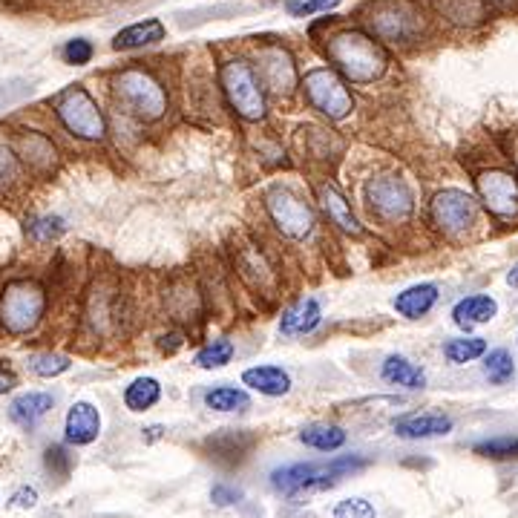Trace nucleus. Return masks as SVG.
I'll use <instances>...</instances> for the list:
<instances>
[{
    "label": "nucleus",
    "mask_w": 518,
    "mask_h": 518,
    "mask_svg": "<svg viewBox=\"0 0 518 518\" xmlns=\"http://www.w3.org/2000/svg\"><path fill=\"white\" fill-rule=\"evenodd\" d=\"M331 64L343 72V78H349L352 84H375L377 78H383V72L389 67V58L375 38L346 29L329 38L326 44Z\"/></svg>",
    "instance_id": "f257e3e1"
},
{
    "label": "nucleus",
    "mask_w": 518,
    "mask_h": 518,
    "mask_svg": "<svg viewBox=\"0 0 518 518\" xmlns=\"http://www.w3.org/2000/svg\"><path fill=\"white\" fill-rule=\"evenodd\" d=\"M369 461L363 455H340V458H331L329 464H288V467H277L271 472V487L280 490L283 495H297L303 493H320V490H329L334 484H340L346 475L366 470Z\"/></svg>",
    "instance_id": "f03ea898"
},
{
    "label": "nucleus",
    "mask_w": 518,
    "mask_h": 518,
    "mask_svg": "<svg viewBox=\"0 0 518 518\" xmlns=\"http://www.w3.org/2000/svg\"><path fill=\"white\" fill-rule=\"evenodd\" d=\"M113 98L127 116L139 121H159L167 113V93L147 70L127 67L113 78Z\"/></svg>",
    "instance_id": "7ed1b4c3"
},
{
    "label": "nucleus",
    "mask_w": 518,
    "mask_h": 518,
    "mask_svg": "<svg viewBox=\"0 0 518 518\" xmlns=\"http://www.w3.org/2000/svg\"><path fill=\"white\" fill-rule=\"evenodd\" d=\"M47 311V294L32 280H15L0 294V326L9 334H29L38 329Z\"/></svg>",
    "instance_id": "20e7f679"
},
{
    "label": "nucleus",
    "mask_w": 518,
    "mask_h": 518,
    "mask_svg": "<svg viewBox=\"0 0 518 518\" xmlns=\"http://www.w3.org/2000/svg\"><path fill=\"white\" fill-rule=\"evenodd\" d=\"M219 81H222L225 98L234 107L236 116L245 118V121L265 118V90L259 84L257 70L248 61H242V58L225 61L222 72H219Z\"/></svg>",
    "instance_id": "39448f33"
},
{
    "label": "nucleus",
    "mask_w": 518,
    "mask_h": 518,
    "mask_svg": "<svg viewBox=\"0 0 518 518\" xmlns=\"http://www.w3.org/2000/svg\"><path fill=\"white\" fill-rule=\"evenodd\" d=\"M366 15H369L366 26L380 41H392V44H409L424 29L421 12L409 0H375L369 3Z\"/></svg>",
    "instance_id": "423d86ee"
},
{
    "label": "nucleus",
    "mask_w": 518,
    "mask_h": 518,
    "mask_svg": "<svg viewBox=\"0 0 518 518\" xmlns=\"http://www.w3.org/2000/svg\"><path fill=\"white\" fill-rule=\"evenodd\" d=\"M58 121L70 130L75 139L84 142H101L107 133V121L101 116L95 98L84 87H70L55 98Z\"/></svg>",
    "instance_id": "0eeeda50"
},
{
    "label": "nucleus",
    "mask_w": 518,
    "mask_h": 518,
    "mask_svg": "<svg viewBox=\"0 0 518 518\" xmlns=\"http://www.w3.org/2000/svg\"><path fill=\"white\" fill-rule=\"evenodd\" d=\"M303 90H306L308 104L331 121H340L354 110L352 93L346 90L343 78L337 72H331L329 67L308 70L303 78Z\"/></svg>",
    "instance_id": "6e6552de"
},
{
    "label": "nucleus",
    "mask_w": 518,
    "mask_h": 518,
    "mask_svg": "<svg viewBox=\"0 0 518 518\" xmlns=\"http://www.w3.org/2000/svg\"><path fill=\"white\" fill-rule=\"evenodd\" d=\"M265 211L277 231L288 239H306L314 231V211L285 185H274L265 193Z\"/></svg>",
    "instance_id": "1a4fd4ad"
},
{
    "label": "nucleus",
    "mask_w": 518,
    "mask_h": 518,
    "mask_svg": "<svg viewBox=\"0 0 518 518\" xmlns=\"http://www.w3.org/2000/svg\"><path fill=\"white\" fill-rule=\"evenodd\" d=\"M429 219L444 236H461L470 231L478 219V202L467 190L444 188L432 196Z\"/></svg>",
    "instance_id": "9d476101"
},
{
    "label": "nucleus",
    "mask_w": 518,
    "mask_h": 518,
    "mask_svg": "<svg viewBox=\"0 0 518 518\" xmlns=\"http://www.w3.org/2000/svg\"><path fill=\"white\" fill-rule=\"evenodd\" d=\"M475 188L481 196V205L501 222H516L518 219V173L516 170H501L490 167L475 176Z\"/></svg>",
    "instance_id": "9b49d317"
},
{
    "label": "nucleus",
    "mask_w": 518,
    "mask_h": 518,
    "mask_svg": "<svg viewBox=\"0 0 518 518\" xmlns=\"http://www.w3.org/2000/svg\"><path fill=\"white\" fill-rule=\"evenodd\" d=\"M366 199H369V208H372L377 219L392 222V225L406 222L415 211L412 188L403 182L401 176H392V173L375 176L366 188Z\"/></svg>",
    "instance_id": "f8f14e48"
},
{
    "label": "nucleus",
    "mask_w": 518,
    "mask_h": 518,
    "mask_svg": "<svg viewBox=\"0 0 518 518\" xmlns=\"http://www.w3.org/2000/svg\"><path fill=\"white\" fill-rule=\"evenodd\" d=\"M254 447H257V435L248 429H222V432H213L211 438H205V444H202L205 455L225 470L242 467L248 461V455L254 452Z\"/></svg>",
    "instance_id": "ddd939ff"
},
{
    "label": "nucleus",
    "mask_w": 518,
    "mask_h": 518,
    "mask_svg": "<svg viewBox=\"0 0 518 518\" xmlns=\"http://www.w3.org/2000/svg\"><path fill=\"white\" fill-rule=\"evenodd\" d=\"M257 75L262 90L274 95H291L297 87V67L283 47H265L257 55Z\"/></svg>",
    "instance_id": "4468645a"
},
{
    "label": "nucleus",
    "mask_w": 518,
    "mask_h": 518,
    "mask_svg": "<svg viewBox=\"0 0 518 518\" xmlns=\"http://www.w3.org/2000/svg\"><path fill=\"white\" fill-rule=\"evenodd\" d=\"M15 156L24 162L35 176H49L58 167V147L49 136L38 130H21L15 136Z\"/></svg>",
    "instance_id": "2eb2a0df"
},
{
    "label": "nucleus",
    "mask_w": 518,
    "mask_h": 518,
    "mask_svg": "<svg viewBox=\"0 0 518 518\" xmlns=\"http://www.w3.org/2000/svg\"><path fill=\"white\" fill-rule=\"evenodd\" d=\"M452 418L444 412H412L395 421V435L403 441H426L452 432Z\"/></svg>",
    "instance_id": "dca6fc26"
},
{
    "label": "nucleus",
    "mask_w": 518,
    "mask_h": 518,
    "mask_svg": "<svg viewBox=\"0 0 518 518\" xmlns=\"http://www.w3.org/2000/svg\"><path fill=\"white\" fill-rule=\"evenodd\" d=\"M98 435H101V412L90 401L72 403V409L67 412V421H64L67 444L87 447V444L98 441Z\"/></svg>",
    "instance_id": "f3484780"
},
{
    "label": "nucleus",
    "mask_w": 518,
    "mask_h": 518,
    "mask_svg": "<svg viewBox=\"0 0 518 518\" xmlns=\"http://www.w3.org/2000/svg\"><path fill=\"white\" fill-rule=\"evenodd\" d=\"M236 265L242 280L251 285L254 291H274L277 285V274L271 268V262L265 259V254L259 251L257 245H242L236 254Z\"/></svg>",
    "instance_id": "a211bd4d"
},
{
    "label": "nucleus",
    "mask_w": 518,
    "mask_h": 518,
    "mask_svg": "<svg viewBox=\"0 0 518 518\" xmlns=\"http://www.w3.org/2000/svg\"><path fill=\"white\" fill-rule=\"evenodd\" d=\"M317 196H320V205H323V211L329 216L331 222L343 231V234H352L357 236L363 228H360V222H357V216L352 211V202L340 193L337 185H320L317 190Z\"/></svg>",
    "instance_id": "6ab92c4d"
},
{
    "label": "nucleus",
    "mask_w": 518,
    "mask_h": 518,
    "mask_svg": "<svg viewBox=\"0 0 518 518\" xmlns=\"http://www.w3.org/2000/svg\"><path fill=\"white\" fill-rule=\"evenodd\" d=\"M495 314H498V303L487 294H470L464 300H458L452 308V323L458 329H475V326H484L490 323Z\"/></svg>",
    "instance_id": "aec40b11"
},
{
    "label": "nucleus",
    "mask_w": 518,
    "mask_h": 518,
    "mask_svg": "<svg viewBox=\"0 0 518 518\" xmlns=\"http://www.w3.org/2000/svg\"><path fill=\"white\" fill-rule=\"evenodd\" d=\"M52 403L55 401H52L49 392H24V395H18L15 401L9 403V418H12V424L35 429L49 415Z\"/></svg>",
    "instance_id": "412c9836"
},
{
    "label": "nucleus",
    "mask_w": 518,
    "mask_h": 518,
    "mask_svg": "<svg viewBox=\"0 0 518 518\" xmlns=\"http://www.w3.org/2000/svg\"><path fill=\"white\" fill-rule=\"evenodd\" d=\"M438 303V285L435 283H418L409 285L395 297V311L406 317V320H421L426 317Z\"/></svg>",
    "instance_id": "4be33fe9"
},
{
    "label": "nucleus",
    "mask_w": 518,
    "mask_h": 518,
    "mask_svg": "<svg viewBox=\"0 0 518 518\" xmlns=\"http://www.w3.org/2000/svg\"><path fill=\"white\" fill-rule=\"evenodd\" d=\"M242 383L251 386L259 395L268 398H283L291 392V375L280 369V366H254L242 372Z\"/></svg>",
    "instance_id": "5701e85b"
},
{
    "label": "nucleus",
    "mask_w": 518,
    "mask_h": 518,
    "mask_svg": "<svg viewBox=\"0 0 518 518\" xmlns=\"http://www.w3.org/2000/svg\"><path fill=\"white\" fill-rule=\"evenodd\" d=\"M380 377L392 386H401V389H424L426 375L421 366H415L409 357L403 354H389L380 366Z\"/></svg>",
    "instance_id": "b1692460"
},
{
    "label": "nucleus",
    "mask_w": 518,
    "mask_h": 518,
    "mask_svg": "<svg viewBox=\"0 0 518 518\" xmlns=\"http://www.w3.org/2000/svg\"><path fill=\"white\" fill-rule=\"evenodd\" d=\"M165 24L156 21V18H147L142 24L127 26L121 29L116 38H113V49L118 52H127V49H142V47H153L159 41H165Z\"/></svg>",
    "instance_id": "393cba45"
},
{
    "label": "nucleus",
    "mask_w": 518,
    "mask_h": 518,
    "mask_svg": "<svg viewBox=\"0 0 518 518\" xmlns=\"http://www.w3.org/2000/svg\"><path fill=\"white\" fill-rule=\"evenodd\" d=\"M320 320H323V308H320V303L314 297H308V300H300L291 308H285L283 320H280V331L283 334H311L320 326Z\"/></svg>",
    "instance_id": "a878e982"
},
{
    "label": "nucleus",
    "mask_w": 518,
    "mask_h": 518,
    "mask_svg": "<svg viewBox=\"0 0 518 518\" xmlns=\"http://www.w3.org/2000/svg\"><path fill=\"white\" fill-rule=\"evenodd\" d=\"M435 9L455 26H478L487 21V0H435Z\"/></svg>",
    "instance_id": "bb28decb"
},
{
    "label": "nucleus",
    "mask_w": 518,
    "mask_h": 518,
    "mask_svg": "<svg viewBox=\"0 0 518 518\" xmlns=\"http://www.w3.org/2000/svg\"><path fill=\"white\" fill-rule=\"evenodd\" d=\"M162 401V383L156 377H136L124 389V406L130 412H147Z\"/></svg>",
    "instance_id": "cd10ccee"
},
{
    "label": "nucleus",
    "mask_w": 518,
    "mask_h": 518,
    "mask_svg": "<svg viewBox=\"0 0 518 518\" xmlns=\"http://www.w3.org/2000/svg\"><path fill=\"white\" fill-rule=\"evenodd\" d=\"M300 444L317 449V452H337V449L346 444V432L340 426L314 424L300 432Z\"/></svg>",
    "instance_id": "c85d7f7f"
},
{
    "label": "nucleus",
    "mask_w": 518,
    "mask_h": 518,
    "mask_svg": "<svg viewBox=\"0 0 518 518\" xmlns=\"http://www.w3.org/2000/svg\"><path fill=\"white\" fill-rule=\"evenodd\" d=\"M205 406L213 412H242L251 406V395L236 386H213L205 392Z\"/></svg>",
    "instance_id": "c756f323"
},
{
    "label": "nucleus",
    "mask_w": 518,
    "mask_h": 518,
    "mask_svg": "<svg viewBox=\"0 0 518 518\" xmlns=\"http://www.w3.org/2000/svg\"><path fill=\"white\" fill-rule=\"evenodd\" d=\"M487 354V340L484 337H455L444 343V357L452 366H467L472 360Z\"/></svg>",
    "instance_id": "7c9ffc66"
},
{
    "label": "nucleus",
    "mask_w": 518,
    "mask_h": 518,
    "mask_svg": "<svg viewBox=\"0 0 518 518\" xmlns=\"http://www.w3.org/2000/svg\"><path fill=\"white\" fill-rule=\"evenodd\" d=\"M484 377L493 386H507L516 377V360L507 349H493L490 354H484Z\"/></svg>",
    "instance_id": "2f4dec72"
},
{
    "label": "nucleus",
    "mask_w": 518,
    "mask_h": 518,
    "mask_svg": "<svg viewBox=\"0 0 518 518\" xmlns=\"http://www.w3.org/2000/svg\"><path fill=\"white\" fill-rule=\"evenodd\" d=\"M165 303L176 320H193L199 311V294L188 283H176L170 294H165Z\"/></svg>",
    "instance_id": "473e14b6"
},
{
    "label": "nucleus",
    "mask_w": 518,
    "mask_h": 518,
    "mask_svg": "<svg viewBox=\"0 0 518 518\" xmlns=\"http://www.w3.org/2000/svg\"><path fill=\"white\" fill-rule=\"evenodd\" d=\"M231 357H234V343L225 340V337H219V340H211L208 346H202L196 352V357H193V363L199 369H222V366L231 363Z\"/></svg>",
    "instance_id": "72a5a7b5"
},
{
    "label": "nucleus",
    "mask_w": 518,
    "mask_h": 518,
    "mask_svg": "<svg viewBox=\"0 0 518 518\" xmlns=\"http://www.w3.org/2000/svg\"><path fill=\"white\" fill-rule=\"evenodd\" d=\"M26 366H29V372L38 377H58L64 375V372H70L72 360L67 354H58V352H41V354H32L29 360H26Z\"/></svg>",
    "instance_id": "f704fd0d"
},
{
    "label": "nucleus",
    "mask_w": 518,
    "mask_h": 518,
    "mask_svg": "<svg viewBox=\"0 0 518 518\" xmlns=\"http://www.w3.org/2000/svg\"><path fill=\"white\" fill-rule=\"evenodd\" d=\"M26 234L32 236L35 242H52V239L67 234V222L61 216H52V213H47V216H32L26 222Z\"/></svg>",
    "instance_id": "c9c22d12"
},
{
    "label": "nucleus",
    "mask_w": 518,
    "mask_h": 518,
    "mask_svg": "<svg viewBox=\"0 0 518 518\" xmlns=\"http://www.w3.org/2000/svg\"><path fill=\"white\" fill-rule=\"evenodd\" d=\"M472 452H475V455H481V458L507 461V458H516L518 455V438H513V435H498V438H490V441L475 444Z\"/></svg>",
    "instance_id": "e433bc0d"
},
{
    "label": "nucleus",
    "mask_w": 518,
    "mask_h": 518,
    "mask_svg": "<svg viewBox=\"0 0 518 518\" xmlns=\"http://www.w3.org/2000/svg\"><path fill=\"white\" fill-rule=\"evenodd\" d=\"M72 455L67 452V447H61V444H52L47 449V455H44V467L52 478H58V481H67L72 472Z\"/></svg>",
    "instance_id": "4c0bfd02"
},
{
    "label": "nucleus",
    "mask_w": 518,
    "mask_h": 518,
    "mask_svg": "<svg viewBox=\"0 0 518 518\" xmlns=\"http://www.w3.org/2000/svg\"><path fill=\"white\" fill-rule=\"evenodd\" d=\"M334 518H377L375 504L360 498V495H352V498H343L337 501L334 507Z\"/></svg>",
    "instance_id": "58836bf2"
},
{
    "label": "nucleus",
    "mask_w": 518,
    "mask_h": 518,
    "mask_svg": "<svg viewBox=\"0 0 518 518\" xmlns=\"http://www.w3.org/2000/svg\"><path fill=\"white\" fill-rule=\"evenodd\" d=\"M95 55V47L87 41V38H72L67 41V47H64V61L72 64V67H84V64H90Z\"/></svg>",
    "instance_id": "ea45409f"
},
{
    "label": "nucleus",
    "mask_w": 518,
    "mask_h": 518,
    "mask_svg": "<svg viewBox=\"0 0 518 518\" xmlns=\"http://www.w3.org/2000/svg\"><path fill=\"white\" fill-rule=\"evenodd\" d=\"M15 182H18V156L6 144H0V193L12 188Z\"/></svg>",
    "instance_id": "a19ab883"
},
{
    "label": "nucleus",
    "mask_w": 518,
    "mask_h": 518,
    "mask_svg": "<svg viewBox=\"0 0 518 518\" xmlns=\"http://www.w3.org/2000/svg\"><path fill=\"white\" fill-rule=\"evenodd\" d=\"M340 3L343 0H288V12L294 18H303V15H314V12H329Z\"/></svg>",
    "instance_id": "79ce46f5"
},
{
    "label": "nucleus",
    "mask_w": 518,
    "mask_h": 518,
    "mask_svg": "<svg viewBox=\"0 0 518 518\" xmlns=\"http://www.w3.org/2000/svg\"><path fill=\"white\" fill-rule=\"evenodd\" d=\"M242 498V490H236V487H228V484H216L211 490V501L216 507H231Z\"/></svg>",
    "instance_id": "37998d69"
},
{
    "label": "nucleus",
    "mask_w": 518,
    "mask_h": 518,
    "mask_svg": "<svg viewBox=\"0 0 518 518\" xmlns=\"http://www.w3.org/2000/svg\"><path fill=\"white\" fill-rule=\"evenodd\" d=\"M35 504H38V493L32 487H21L18 493L9 498V507H15V510H32Z\"/></svg>",
    "instance_id": "c03bdc74"
},
{
    "label": "nucleus",
    "mask_w": 518,
    "mask_h": 518,
    "mask_svg": "<svg viewBox=\"0 0 518 518\" xmlns=\"http://www.w3.org/2000/svg\"><path fill=\"white\" fill-rule=\"evenodd\" d=\"M159 346H162V352L173 354L179 346H182V334L179 331H173V334H165L162 340H159Z\"/></svg>",
    "instance_id": "a18cd8bd"
},
{
    "label": "nucleus",
    "mask_w": 518,
    "mask_h": 518,
    "mask_svg": "<svg viewBox=\"0 0 518 518\" xmlns=\"http://www.w3.org/2000/svg\"><path fill=\"white\" fill-rule=\"evenodd\" d=\"M15 386H18V377L12 375L9 369H0V398H3V395H9Z\"/></svg>",
    "instance_id": "49530a36"
},
{
    "label": "nucleus",
    "mask_w": 518,
    "mask_h": 518,
    "mask_svg": "<svg viewBox=\"0 0 518 518\" xmlns=\"http://www.w3.org/2000/svg\"><path fill=\"white\" fill-rule=\"evenodd\" d=\"M162 435H165V426H162V424H153V426H147V429H144V441H147V444L159 441Z\"/></svg>",
    "instance_id": "de8ad7c7"
},
{
    "label": "nucleus",
    "mask_w": 518,
    "mask_h": 518,
    "mask_svg": "<svg viewBox=\"0 0 518 518\" xmlns=\"http://www.w3.org/2000/svg\"><path fill=\"white\" fill-rule=\"evenodd\" d=\"M507 283L510 285H518V262L510 268V274H507Z\"/></svg>",
    "instance_id": "09e8293b"
},
{
    "label": "nucleus",
    "mask_w": 518,
    "mask_h": 518,
    "mask_svg": "<svg viewBox=\"0 0 518 518\" xmlns=\"http://www.w3.org/2000/svg\"><path fill=\"white\" fill-rule=\"evenodd\" d=\"M510 159H513V165H516V173H518V136H516V142H513V156H510Z\"/></svg>",
    "instance_id": "8fccbe9b"
}]
</instances>
